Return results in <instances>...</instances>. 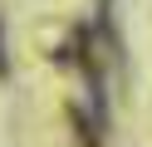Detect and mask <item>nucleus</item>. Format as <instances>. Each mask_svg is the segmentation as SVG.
I'll list each match as a JSON object with an SVG mask.
<instances>
[{"instance_id": "obj_1", "label": "nucleus", "mask_w": 152, "mask_h": 147, "mask_svg": "<svg viewBox=\"0 0 152 147\" xmlns=\"http://www.w3.org/2000/svg\"><path fill=\"white\" fill-rule=\"evenodd\" d=\"M0 78H10V59H5V25H0Z\"/></svg>"}]
</instances>
